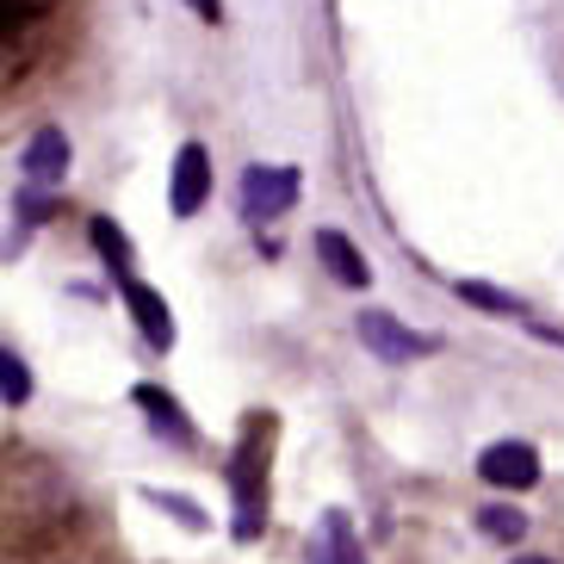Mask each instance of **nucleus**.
I'll use <instances>...</instances> for the list:
<instances>
[{"mask_svg": "<svg viewBox=\"0 0 564 564\" xmlns=\"http://www.w3.org/2000/svg\"><path fill=\"white\" fill-rule=\"evenodd\" d=\"M514 564H552V558H514Z\"/></svg>", "mask_w": 564, "mask_h": 564, "instance_id": "nucleus-15", "label": "nucleus"}, {"mask_svg": "<svg viewBox=\"0 0 564 564\" xmlns=\"http://www.w3.org/2000/svg\"><path fill=\"white\" fill-rule=\"evenodd\" d=\"M51 212H56V199H44V193H32V186L19 193V217H25V224H44Z\"/></svg>", "mask_w": 564, "mask_h": 564, "instance_id": "nucleus-14", "label": "nucleus"}, {"mask_svg": "<svg viewBox=\"0 0 564 564\" xmlns=\"http://www.w3.org/2000/svg\"><path fill=\"white\" fill-rule=\"evenodd\" d=\"M478 478L497 484V490H533L540 484V453L528 441H497V447L478 453Z\"/></svg>", "mask_w": 564, "mask_h": 564, "instance_id": "nucleus-2", "label": "nucleus"}, {"mask_svg": "<svg viewBox=\"0 0 564 564\" xmlns=\"http://www.w3.org/2000/svg\"><path fill=\"white\" fill-rule=\"evenodd\" d=\"M311 564H366V552H360V540H354L341 509L323 514V533L311 540Z\"/></svg>", "mask_w": 564, "mask_h": 564, "instance_id": "nucleus-7", "label": "nucleus"}, {"mask_svg": "<svg viewBox=\"0 0 564 564\" xmlns=\"http://www.w3.org/2000/svg\"><path fill=\"white\" fill-rule=\"evenodd\" d=\"M118 292H124V304H131L143 341H150V348H174V316H167V304L155 299L150 285L137 280V273H124V280H118Z\"/></svg>", "mask_w": 564, "mask_h": 564, "instance_id": "nucleus-5", "label": "nucleus"}, {"mask_svg": "<svg viewBox=\"0 0 564 564\" xmlns=\"http://www.w3.org/2000/svg\"><path fill=\"white\" fill-rule=\"evenodd\" d=\"M137 403L150 410V422L167 434V441H174V447H193V422L181 415V403H174V398H162L155 384H137Z\"/></svg>", "mask_w": 564, "mask_h": 564, "instance_id": "nucleus-9", "label": "nucleus"}, {"mask_svg": "<svg viewBox=\"0 0 564 564\" xmlns=\"http://www.w3.org/2000/svg\"><path fill=\"white\" fill-rule=\"evenodd\" d=\"M360 341L379 354V360H391V366L415 360V354H434V335H410L398 316H384V311H366L360 316Z\"/></svg>", "mask_w": 564, "mask_h": 564, "instance_id": "nucleus-3", "label": "nucleus"}, {"mask_svg": "<svg viewBox=\"0 0 564 564\" xmlns=\"http://www.w3.org/2000/svg\"><path fill=\"white\" fill-rule=\"evenodd\" d=\"M459 299L484 304V311H497V316H521V304H514V299H502V292H490L484 280H459Z\"/></svg>", "mask_w": 564, "mask_h": 564, "instance_id": "nucleus-13", "label": "nucleus"}, {"mask_svg": "<svg viewBox=\"0 0 564 564\" xmlns=\"http://www.w3.org/2000/svg\"><path fill=\"white\" fill-rule=\"evenodd\" d=\"M87 230H94V242H100V254L118 267V280H124V273H131V242H124V230H118L112 217H94Z\"/></svg>", "mask_w": 564, "mask_h": 564, "instance_id": "nucleus-11", "label": "nucleus"}, {"mask_svg": "<svg viewBox=\"0 0 564 564\" xmlns=\"http://www.w3.org/2000/svg\"><path fill=\"white\" fill-rule=\"evenodd\" d=\"M19 167H25L32 186H56L68 174V137L63 131H37L32 143H25V155H19Z\"/></svg>", "mask_w": 564, "mask_h": 564, "instance_id": "nucleus-6", "label": "nucleus"}, {"mask_svg": "<svg viewBox=\"0 0 564 564\" xmlns=\"http://www.w3.org/2000/svg\"><path fill=\"white\" fill-rule=\"evenodd\" d=\"M0 398H7V403H25V398H32V366L19 360L13 348H0Z\"/></svg>", "mask_w": 564, "mask_h": 564, "instance_id": "nucleus-12", "label": "nucleus"}, {"mask_svg": "<svg viewBox=\"0 0 564 564\" xmlns=\"http://www.w3.org/2000/svg\"><path fill=\"white\" fill-rule=\"evenodd\" d=\"M478 533L484 540H497V546H514V540L528 533V514L509 509V502H490V509H478Z\"/></svg>", "mask_w": 564, "mask_h": 564, "instance_id": "nucleus-10", "label": "nucleus"}, {"mask_svg": "<svg viewBox=\"0 0 564 564\" xmlns=\"http://www.w3.org/2000/svg\"><path fill=\"white\" fill-rule=\"evenodd\" d=\"M292 199H299V167H249L242 174V212L254 224L292 212Z\"/></svg>", "mask_w": 564, "mask_h": 564, "instance_id": "nucleus-1", "label": "nucleus"}, {"mask_svg": "<svg viewBox=\"0 0 564 564\" xmlns=\"http://www.w3.org/2000/svg\"><path fill=\"white\" fill-rule=\"evenodd\" d=\"M205 193H212V155L199 143H186L174 155V193H167V205H174V217H193L205 205Z\"/></svg>", "mask_w": 564, "mask_h": 564, "instance_id": "nucleus-4", "label": "nucleus"}, {"mask_svg": "<svg viewBox=\"0 0 564 564\" xmlns=\"http://www.w3.org/2000/svg\"><path fill=\"white\" fill-rule=\"evenodd\" d=\"M316 261L329 267L341 285H372V273H366V261H360V249H354L341 230H316Z\"/></svg>", "mask_w": 564, "mask_h": 564, "instance_id": "nucleus-8", "label": "nucleus"}]
</instances>
